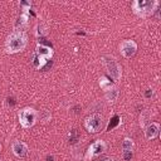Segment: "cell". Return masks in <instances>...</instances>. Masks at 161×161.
Here are the masks:
<instances>
[{
  "label": "cell",
  "mask_w": 161,
  "mask_h": 161,
  "mask_svg": "<svg viewBox=\"0 0 161 161\" xmlns=\"http://www.w3.org/2000/svg\"><path fill=\"white\" fill-rule=\"evenodd\" d=\"M158 131H160V125H158V123H156V122H152V123H150V125L146 127V130H145V135H146V138H148V140H152V138L157 137V135H158Z\"/></svg>",
  "instance_id": "cell-10"
},
{
  "label": "cell",
  "mask_w": 161,
  "mask_h": 161,
  "mask_svg": "<svg viewBox=\"0 0 161 161\" xmlns=\"http://www.w3.org/2000/svg\"><path fill=\"white\" fill-rule=\"evenodd\" d=\"M150 96H152V91H151V89H147V92H146V97H150Z\"/></svg>",
  "instance_id": "cell-18"
},
{
  "label": "cell",
  "mask_w": 161,
  "mask_h": 161,
  "mask_svg": "<svg viewBox=\"0 0 161 161\" xmlns=\"http://www.w3.org/2000/svg\"><path fill=\"white\" fill-rule=\"evenodd\" d=\"M119 48H121V53H122L126 58H130V57H132V55L136 53L137 45H136V43H135L133 40L127 39V40H123V42H122V44H121Z\"/></svg>",
  "instance_id": "cell-7"
},
{
  "label": "cell",
  "mask_w": 161,
  "mask_h": 161,
  "mask_svg": "<svg viewBox=\"0 0 161 161\" xmlns=\"http://www.w3.org/2000/svg\"><path fill=\"white\" fill-rule=\"evenodd\" d=\"M122 150L123 151H132L133 150V142L130 138H125L122 141Z\"/></svg>",
  "instance_id": "cell-13"
},
{
  "label": "cell",
  "mask_w": 161,
  "mask_h": 161,
  "mask_svg": "<svg viewBox=\"0 0 161 161\" xmlns=\"http://www.w3.org/2000/svg\"><path fill=\"white\" fill-rule=\"evenodd\" d=\"M99 86L103 88V89H108V88H111V82L106 78V77H102L101 79H99Z\"/></svg>",
  "instance_id": "cell-14"
},
{
  "label": "cell",
  "mask_w": 161,
  "mask_h": 161,
  "mask_svg": "<svg viewBox=\"0 0 161 161\" xmlns=\"http://www.w3.org/2000/svg\"><path fill=\"white\" fill-rule=\"evenodd\" d=\"M123 158L125 160H131L132 158V151H123Z\"/></svg>",
  "instance_id": "cell-16"
},
{
  "label": "cell",
  "mask_w": 161,
  "mask_h": 161,
  "mask_svg": "<svg viewBox=\"0 0 161 161\" xmlns=\"http://www.w3.org/2000/svg\"><path fill=\"white\" fill-rule=\"evenodd\" d=\"M86 128L89 131V132H92V133H96V132H98L101 128H102V117L99 116V114H97V113H94V114H92V116H89L87 119H86Z\"/></svg>",
  "instance_id": "cell-6"
},
{
  "label": "cell",
  "mask_w": 161,
  "mask_h": 161,
  "mask_svg": "<svg viewBox=\"0 0 161 161\" xmlns=\"http://www.w3.org/2000/svg\"><path fill=\"white\" fill-rule=\"evenodd\" d=\"M118 122H119V118H118L117 116H114V117H113V119H112V123L109 122V125H108L107 130H108V131H109V130H112V128H113V127H114V126H116Z\"/></svg>",
  "instance_id": "cell-15"
},
{
  "label": "cell",
  "mask_w": 161,
  "mask_h": 161,
  "mask_svg": "<svg viewBox=\"0 0 161 161\" xmlns=\"http://www.w3.org/2000/svg\"><path fill=\"white\" fill-rule=\"evenodd\" d=\"M103 151H106V143L103 142V141H101V140H98V141H96V142H93L91 146H89V148H88V151H87V158H89V157H93V156H97V155H101Z\"/></svg>",
  "instance_id": "cell-8"
},
{
  "label": "cell",
  "mask_w": 161,
  "mask_h": 161,
  "mask_svg": "<svg viewBox=\"0 0 161 161\" xmlns=\"http://www.w3.org/2000/svg\"><path fill=\"white\" fill-rule=\"evenodd\" d=\"M103 59H104V65L107 68V72L109 73V75L112 77V79L114 82H117L121 78V74H122V70H121L119 64L112 57H104Z\"/></svg>",
  "instance_id": "cell-4"
},
{
  "label": "cell",
  "mask_w": 161,
  "mask_h": 161,
  "mask_svg": "<svg viewBox=\"0 0 161 161\" xmlns=\"http://www.w3.org/2000/svg\"><path fill=\"white\" fill-rule=\"evenodd\" d=\"M26 23H28V15L26 14H23V15H20L18 18V20L15 23V26L16 28H23V26L26 25Z\"/></svg>",
  "instance_id": "cell-12"
},
{
  "label": "cell",
  "mask_w": 161,
  "mask_h": 161,
  "mask_svg": "<svg viewBox=\"0 0 161 161\" xmlns=\"http://www.w3.org/2000/svg\"><path fill=\"white\" fill-rule=\"evenodd\" d=\"M26 43H28L26 34L24 31L19 30V31L11 33L8 36L6 43H5V48H6L8 53H18V52H21L26 47Z\"/></svg>",
  "instance_id": "cell-1"
},
{
  "label": "cell",
  "mask_w": 161,
  "mask_h": 161,
  "mask_svg": "<svg viewBox=\"0 0 161 161\" xmlns=\"http://www.w3.org/2000/svg\"><path fill=\"white\" fill-rule=\"evenodd\" d=\"M19 121L24 128H29L36 121V112L33 108H24L19 113Z\"/></svg>",
  "instance_id": "cell-5"
},
{
  "label": "cell",
  "mask_w": 161,
  "mask_h": 161,
  "mask_svg": "<svg viewBox=\"0 0 161 161\" xmlns=\"http://www.w3.org/2000/svg\"><path fill=\"white\" fill-rule=\"evenodd\" d=\"M53 55V50L49 47L45 45H38L35 53L33 54V64L36 69H42L45 63L48 62V59H50Z\"/></svg>",
  "instance_id": "cell-2"
},
{
  "label": "cell",
  "mask_w": 161,
  "mask_h": 161,
  "mask_svg": "<svg viewBox=\"0 0 161 161\" xmlns=\"http://www.w3.org/2000/svg\"><path fill=\"white\" fill-rule=\"evenodd\" d=\"M11 148H13V152L15 153V156H18V157H25L28 155V146L24 142L15 141L13 143Z\"/></svg>",
  "instance_id": "cell-9"
},
{
  "label": "cell",
  "mask_w": 161,
  "mask_h": 161,
  "mask_svg": "<svg viewBox=\"0 0 161 161\" xmlns=\"http://www.w3.org/2000/svg\"><path fill=\"white\" fill-rule=\"evenodd\" d=\"M0 147H1V146H0Z\"/></svg>",
  "instance_id": "cell-19"
},
{
  "label": "cell",
  "mask_w": 161,
  "mask_h": 161,
  "mask_svg": "<svg viewBox=\"0 0 161 161\" xmlns=\"http://www.w3.org/2000/svg\"><path fill=\"white\" fill-rule=\"evenodd\" d=\"M157 1H150V0H136L133 4H132V8L135 10L136 14L141 15V16H146V15H150L155 8L157 6Z\"/></svg>",
  "instance_id": "cell-3"
},
{
  "label": "cell",
  "mask_w": 161,
  "mask_h": 161,
  "mask_svg": "<svg viewBox=\"0 0 161 161\" xmlns=\"http://www.w3.org/2000/svg\"><path fill=\"white\" fill-rule=\"evenodd\" d=\"M117 96H118V91H117L116 88H108V89L106 91V98H107L108 101H111V102L116 101Z\"/></svg>",
  "instance_id": "cell-11"
},
{
  "label": "cell",
  "mask_w": 161,
  "mask_h": 161,
  "mask_svg": "<svg viewBox=\"0 0 161 161\" xmlns=\"http://www.w3.org/2000/svg\"><path fill=\"white\" fill-rule=\"evenodd\" d=\"M98 161H113V160H112L111 157H106V156H104V157H101Z\"/></svg>",
  "instance_id": "cell-17"
}]
</instances>
